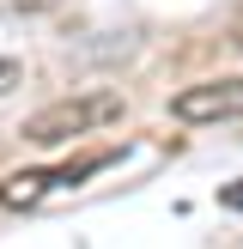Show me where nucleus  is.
<instances>
[{"label":"nucleus","instance_id":"423d86ee","mask_svg":"<svg viewBox=\"0 0 243 249\" xmlns=\"http://www.w3.org/2000/svg\"><path fill=\"white\" fill-rule=\"evenodd\" d=\"M12 6H55V0H12Z\"/></svg>","mask_w":243,"mask_h":249},{"label":"nucleus","instance_id":"7ed1b4c3","mask_svg":"<svg viewBox=\"0 0 243 249\" xmlns=\"http://www.w3.org/2000/svg\"><path fill=\"white\" fill-rule=\"evenodd\" d=\"M49 189H55V177H49V170H18V177L0 182V207H36Z\"/></svg>","mask_w":243,"mask_h":249},{"label":"nucleus","instance_id":"39448f33","mask_svg":"<svg viewBox=\"0 0 243 249\" xmlns=\"http://www.w3.org/2000/svg\"><path fill=\"white\" fill-rule=\"evenodd\" d=\"M219 201H225V207H237V213H243V182H225V189H219Z\"/></svg>","mask_w":243,"mask_h":249},{"label":"nucleus","instance_id":"f03ea898","mask_svg":"<svg viewBox=\"0 0 243 249\" xmlns=\"http://www.w3.org/2000/svg\"><path fill=\"white\" fill-rule=\"evenodd\" d=\"M170 116H176V122H237L243 116V73H237V79L182 85V91L170 97Z\"/></svg>","mask_w":243,"mask_h":249},{"label":"nucleus","instance_id":"20e7f679","mask_svg":"<svg viewBox=\"0 0 243 249\" xmlns=\"http://www.w3.org/2000/svg\"><path fill=\"white\" fill-rule=\"evenodd\" d=\"M18 79H24V67H18V61H6V55H0V97H6L12 85H18Z\"/></svg>","mask_w":243,"mask_h":249},{"label":"nucleus","instance_id":"f257e3e1","mask_svg":"<svg viewBox=\"0 0 243 249\" xmlns=\"http://www.w3.org/2000/svg\"><path fill=\"white\" fill-rule=\"evenodd\" d=\"M104 122H122V91H85V97H61V104H43L36 116H24V140L31 146H55L73 140V134H91Z\"/></svg>","mask_w":243,"mask_h":249}]
</instances>
